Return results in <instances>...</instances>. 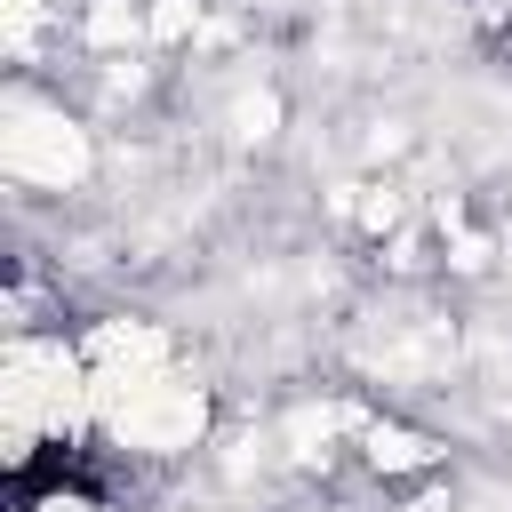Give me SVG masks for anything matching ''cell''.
<instances>
[{
	"mask_svg": "<svg viewBox=\"0 0 512 512\" xmlns=\"http://www.w3.org/2000/svg\"><path fill=\"white\" fill-rule=\"evenodd\" d=\"M8 168H16L24 184L64 192V184L88 168V144H80V128H72L64 112H16V128H8Z\"/></svg>",
	"mask_w": 512,
	"mask_h": 512,
	"instance_id": "6da1fadb",
	"label": "cell"
},
{
	"mask_svg": "<svg viewBox=\"0 0 512 512\" xmlns=\"http://www.w3.org/2000/svg\"><path fill=\"white\" fill-rule=\"evenodd\" d=\"M368 456L384 464V472H408V464H432V440H416V432H368Z\"/></svg>",
	"mask_w": 512,
	"mask_h": 512,
	"instance_id": "7a4b0ae2",
	"label": "cell"
},
{
	"mask_svg": "<svg viewBox=\"0 0 512 512\" xmlns=\"http://www.w3.org/2000/svg\"><path fill=\"white\" fill-rule=\"evenodd\" d=\"M88 40L96 48H128L136 40V8L128 0H88Z\"/></svg>",
	"mask_w": 512,
	"mask_h": 512,
	"instance_id": "3957f363",
	"label": "cell"
},
{
	"mask_svg": "<svg viewBox=\"0 0 512 512\" xmlns=\"http://www.w3.org/2000/svg\"><path fill=\"white\" fill-rule=\"evenodd\" d=\"M192 16H200V0H160V8L144 16V32H152V40H184Z\"/></svg>",
	"mask_w": 512,
	"mask_h": 512,
	"instance_id": "277c9868",
	"label": "cell"
}]
</instances>
